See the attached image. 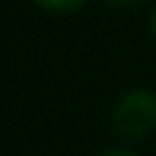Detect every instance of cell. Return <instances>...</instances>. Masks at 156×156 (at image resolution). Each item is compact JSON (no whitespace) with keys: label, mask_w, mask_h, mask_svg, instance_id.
Wrapping results in <instances>:
<instances>
[{"label":"cell","mask_w":156,"mask_h":156,"mask_svg":"<svg viewBox=\"0 0 156 156\" xmlns=\"http://www.w3.org/2000/svg\"><path fill=\"white\" fill-rule=\"evenodd\" d=\"M112 129L126 143H143L156 132V93L145 88L126 90L112 110Z\"/></svg>","instance_id":"obj_1"},{"label":"cell","mask_w":156,"mask_h":156,"mask_svg":"<svg viewBox=\"0 0 156 156\" xmlns=\"http://www.w3.org/2000/svg\"><path fill=\"white\" fill-rule=\"evenodd\" d=\"M38 8H47V11H55V14H69V11H77L82 8L88 0H33Z\"/></svg>","instance_id":"obj_2"},{"label":"cell","mask_w":156,"mask_h":156,"mask_svg":"<svg viewBox=\"0 0 156 156\" xmlns=\"http://www.w3.org/2000/svg\"><path fill=\"white\" fill-rule=\"evenodd\" d=\"M107 3H112V5H123V8H134V5H145V3H151V0H107Z\"/></svg>","instance_id":"obj_3"},{"label":"cell","mask_w":156,"mask_h":156,"mask_svg":"<svg viewBox=\"0 0 156 156\" xmlns=\"http://www.w3.org/2000/svg\"><path fill=\"white\" fill-rule=\"evenodd\" d=\"M99 156H137V154L129 148H110V151H101Z\"/></svg>","instance_id":"obj_4"},{"label":"cell","mask_w":156,"mask_h":156,"mask_svg":"<svg viewBox=\"0 0 156 156\" xmlns=\"http://www.w3.org/2000/svg\"><path fill=\"white\" fill-rule=\"evenodd\" d=\"M148 27H151V33H154V38H156V5H154V11H151V22H148Z\"/></svg>","instance_id":"obj_5"}]
</instances>
